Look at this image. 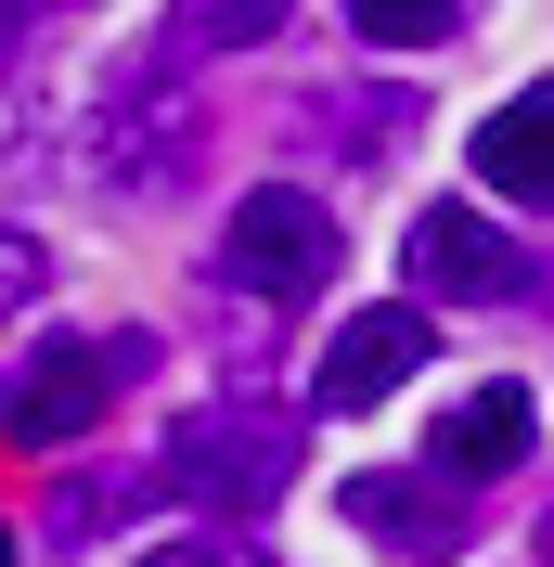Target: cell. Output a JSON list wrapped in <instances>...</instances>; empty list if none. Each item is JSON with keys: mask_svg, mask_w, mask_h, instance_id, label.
Here are the masks:
<instances>
[{"mask_svg": "<svg viewBox=\"0 0 554 567\" xmlns=\"http://www.w3.org/2000/svg\"><path fill=\"white\" fill-rule=\"evenodd\" d=\"M284 477H297V413H271V400H207V413L168 425V452H155V491L181 503H271Z\"/></svg>", "mask_w": 554, "mask_h": 567, "instance_id": "6da1fadb", "label": "cell"}, {"mask_svg": "<svg viewBox=\"0 0 554 567\" xmlns=\"http://www.w3.org/2000/svg\"><path fill=\"white\" fill-rule=\"evenodd\" d=\"M142 374V336H52V349L0 388V439L13 452H65L78 425H104V400Z\"/></svg>", "mask_w": 554, "mask_h": 567, "instance_id": "7a4b0ae2", "label": "cell"}, {"mask_svg": "<svg viewBox=\"0 0 554 567\" xmlns=\"http://www.w3.org/2000/svg\"><path fill=\"white\" fill-rule=\"evenodd\" d=\"M322 271H336V219H322L297 181H258V194L233 207V233H219V284L258 297V310H297Z\"/></svg>", "mask_w": 554, "mask_h": 567, "instance_id": "3957f363", "label": "cell"}, {"mask_svg": "<svg viewBox=\"0 0 554 567\" xmlns=\"http://www.w3.org/2000/svg\"><path fill=\"white\" fill-rule=\"evenodd\" d=\"M425 349H439V336H425V310L413 297H387V310H348L336 322V349L310 361V400L322 413H375V400H400L425 374Z\"/></svg>", "mask_w": 554, "mask_h": 567, "instance_id": "277c9868", "label": "cell"}, {"mask_svg": "<svg viewBox=\"0 0 554 567\" xmlns=\"http://www.w3.org/2000/svg\"><path fill=\"white\" fill-rule=\"evenodd\" d=\"M91 155H104L130 194H155V181H181V155H194V104H181L168 65H142L130 91L104 104V130H91Z\"/></svg>", "mask_w": 554, "mask_h": 567, "instance_id": "5b68a950", "label": "cell"}, {"mask_svg": "<svg viewBox=\"0 0 554 567\" xmlns=\"http://www.w3.org/2000/svg\"><path fill=\"white\" fill-rule=\"evenodd\" d=\"M413 284L451 297V310H490V297H516V284H529V258L503 246L478 207H425V219H413Z\"/></svg>", "mask_w": 554, "mask_h": 567, "instance_id": "8992f818", "label": "cell"}, {"mask_svg": "<svg viewBox=\"0 0 554 567\" xmlns=\"http://www.w3.org/2000/svg\"><path fill=\"white\" fill-rule=\"evenodd\" d=\"M348 529L387 542V555H464V503H451V491H413L400 464H375V477H348Z\"/></svg>", "mask_w": 554, "mask_h": 567, "instance_id": "52a82bcc", "label": "cell"}, {"mask_svg": "<svg viewBox=\"0 0 554 567\" xmlns=\"http://www.w3.org/2000/svg\"><path fill=\"white\" fill-rule=\"evenodd\" d=\"M529 439H542V413H529V388L503 374V388H478V400L439 413V477H516Z\"/></svg>", "mask_w": 554, "mask_h": 567, "instance_id": "ba28073f", "label": "cell"}, {"mask_svg": "<svg viewBox=\"0 0 554 567\" xmlns=\"http://www.w3.org/2000/svg\"><path fill=\"white\" fill-rule=\"evenodd\" d=\"M478 181H490V194H516V207H554V78L516 91V104L478 130Z\"/></svg>", "mask_w": 554, "mask_h": 567, "instance_id": "9c48e42d", "label": "cell"}, {"mask_svg": "<svg viewBox=\"0 0 554 567\" xmlns=\"http://www.w3.org/2000/svg\"><path fill=\"white\" fill-rule=\"evenodd\" d=\"M297 0H168V52H258Z\"/></svg>", "mask_w": 554, "mask_h": 567, "instance_id": "30bf717a", "label": "cell"}, {"mask_svg": "<svg viewBox=\"0 0 554 567\" xmlns=\"http://www.w3.org/2000/svg\"><path fill=\"white\" fill-rule=\"evenodd\" d=\"M451 13L464 0H348V27L375 39V52H425V39H451Z\"/></svg>", "mask_w": 554, "mask_h": 567, "instance_id": "8fae6325", "label": "cell"}, {"mask_svg": "<svg viewBox=\"0 0 554 567\" xmlns=\"http://www.w3.org/2000/svg\"><path fill=\"white\" fill-rule=\"evenodd\" d=\"M142 491H155V477H104V491H65V503H52V529H65V542H91V529H116Z\"/></svg>", "mask_w": 554, "mask_h": 567, "instance_id": "7c38bea8", "label": "cell"}, {"mask_svg": "<svg viewBox=\"0 0 554 567\" xmlns=\"http://www.w3.org/2000/svg\"><path fill=\"white\" fill-rule=\"evenodd\" d=\"M39 284H52L39 233H0V322H13V310H39Z\"/></svg>", "mask_w": 554, "mask_h": 567, "instance_id": "4fadbf2b", "label": "cell"}, {"mask_svg": "<svg viewBox=\"0 0 554 567\" xmlns=\"http://www.w3.org/2000/svg\"><path fill=\"white\" fill-rule=\"evenodd\" d=\"M142 567H258V542H233V529H194V542H155Z\"/></svg>", "mask_w": 554, "mask_h": 567, "instance_id": "5bb4252c", "label": "cell"}, {"mask_svg": "<svg viewBox=\"0 0 554 567\" xmlns=\"http://www.w3.org/2000/svg\"><path fill=\"white\" fill-rule=\"evenodd\" d=\"M52 13H78V0H0V52H13L27 27H52Z\"/></svg>", "mask_w": 554, "mask_h": 567, "instance_id": "9a60e30c", "label": "cell"}, {"mask_svg": "<svg viewBox=\"0 0 554 567\" xmlns=\"http://www.w3.org/2000/svg\"><path fill=\"white\" fill-rule=\"evenodd\" d=\"M542 567H554V516H542Z\"/></svg>", "mask_w": 554, "mask_h": 567, "instance_id": "2e32d148", "label": "cell"}, {"mask_svg": "<svg viewBox=\"0 0 554 567\" xmlns=\"http://www.w3.org/2000/svg\"><path fill=\"white\" fill-rule=\"evenodd\" d=\"M0 567H13V529H0Z\"/></svg>", "mask_w": 554, "mask_h": 567, "instance_id": "e0dca14e", "label": "cell"}]
</instances>
